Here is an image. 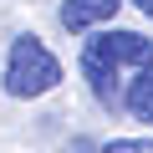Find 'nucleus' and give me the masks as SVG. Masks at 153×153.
<instances>
[{
	"label": "nucleus",
	"mask_w": 153,
	"mask_h": 153,
	"mask_svg": "<svg viewBox=\"0 0 153 153\" xmlns=\"http://www.w3.org/2000/svg\"><path fill=\"white\" fill-rule=\"evenodd\" d=\"M56 82H61V61L36 36H16L10 56H5V92L21 97V102H31V97H46Z\"/></svg>",
	"instance_id": "1"
},
{
	"label": "nucleus",
	"mask_w": 153,
	"mask_h": 153,
	"mask_svg": "<svg viewBox=\"0 0 153 153\" xmlns=\"http://www.w3.org/2000/svg\"><path fill=\"white\" fill-rule=\"evenodd\" d=\"M117 71H123V61H112V56L97 46V36H92V41H82V76H87V87H92V97H97L102 107H112V102L123 97Z\"/></svg>",
	"instance_id": "2"
},
{
	"label": "nucleus",
	"mask_w": 153,
	"mask_h": 153,
	"mask_svg": "<svg viewBox=\"0 0 153 153\" xmlns=\"http://www.w3.org/2000/svg\"><path fill=\"white\" fill-rule=\"evenodd\" d=\"M97 46L123 66H148L153 61V41H143L138 31H97Z\"/></svg>",
	"instance_id": "3"
},
{
	"label": "nucleus",
	"mask_w": 153,
	"mask_h": 153,
	"mask_svg": "<svg viewBox=\"0 0 153 153\" xmlns=\"http://www.w3.org/2000/svg\"><path fill=\"white\" fill-rule=\"evenodd\" d=\"M117 5H123V0H66V5H61V26H66V31L102 26V21L117 16Z\"/></svg>",
	"instance_id": "4"
},
{
	"label": "nucleus",
	"mask_w": 153,
	"mask_h": 153,
	"mask_svg": "<svg viewBox=\"0 0 153 153\" xmlns=\"http://www.w3.org/2000/svg\"><path fill=\"white\" fill-rule=\"evenodd\" d=\"M128 112L138 117V123H153V61L148 66H138V76H133V82H128Z\"/></svg>",
	"instance_id": "5"
},
{
	"label": "nucleus",
	"mask_w": 153,
	"mask_h": 153,
	"mask_svg": "<svg viewBox=\"0 0 153 153\" xmlns=\"http://www.w3.org/2000/svg\"><path fill=\"white\" fill-rule=\"evenodd\" d=\"M102 153H153V143L148 138H112Z\"/></svg>",
	"instance_id": "6"
},
{
	"label": "nucleus",
	"mask_w": 153,
	"mask_h": 153,
	"mask_svg": "<svg viewBox=\"0 0 153 153\" xmlns=\"http://www.w3.org/2000/svg\"><path fill=\"white\" fill-rule=\"evenodd\" d=\"M133 5H138V10L148 16V21H153V0H133Z\"/></svg>",
	"instance_id": "7"
}]
</instances>
